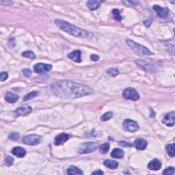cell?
<instances>
[{"instance_id": "obj_38", "label": "cell", "mask_w": 175, "mask_h": 175, "mask_svg": "<svg viewBox=\"0 0 175 175\" xmlns=\"http://www.w3.org/2000/svg\"><path fill=\"white\" fill-rule=\"evenodd\" d=\"M1 4H5L6 6H11L12 4V2L11 1H6V2H4V1H1Z\"/></svg>"}, {"instance_id": "obj_2", "label": "cell", "mask_w": 175, "mask_h": 175, "mask_svg": "<svg viewBox=\"0 0 175 175\" xmlns=\"http://www.w3.org/2000/svg\"><path fill=\"white\" fill-rule=\"evenodd\" d=\"M54 23L63 31L75 37L82 38V39H90L93 36L92 32L75 26L62 19H55Z\"/></svg>"}, {"instance_id": "obj_20", "label": "cell", "mask_w": 175, "mask_h": 175, "mask_svg": "<svg viewBox=\"0 0 175 175\" xmlns=\"http://www.w3.org/2000/svg\"><path fill=\"white\" fill-rule=\"evenodd\" d=\"M124 155H125V153H124V151L120 148H114L112 151L111 153V157L115 159H122L123 158Z\"/></svg>"}, {"instance_id": "obj_32", "label": "cell", "mask_w": 175, "mask_h": 175, "mask_svg": "<svg viewBox=\"0 0 175 175\" xmlns=\"http://www.w3.org/2000/svg\"><path fill=\"white\" fill-rule=\"evenodd\" d=\"M20 135L18 132H12L9 135V138L12 140H17L19 138Z\"/></svg>"}, {"instance_id": "obj_5", "label": "cell", "mask_w": 175, "mask_h": 175, "mask_svg": "<svg viewBox=\"0 0 175 175\" xmlns=\"http://www.w3.org/2000/svg\"><path fill=\"white\" fill-rule=\"evenodd\" d=\"M123 97L125 99L131 100V101H138L139 98V96L138 92L133 88H127L126 89L123 90Z\"/></svg>"}, {"instance_id": "obj_27", "label": "cell", "mask_w": 175, "mask_h": 175, "mask_svg": "<svg viewBox=\"0 0 175 175\" xmlns=\"http://www.w3.org/2000/svg\"><path fill=\"white\" fill-rule=\"evenodd\" d=\"M112 116H113V112H111V111H108V112H106L105 114H104L102 116H101V120L103 122L108 121V120H110V118H112Z\"/></svg>"}, {"instance_id": "obj_10", "label": "cell", "mask_w": 175, "mask_h": 175, "mask_svg": "<svg viewBox=\"0 0 175 175\" xmlns=\"http://www.w3.org/2000/svg\"><path fill=\"white\" fill-rule=\"evenodd\" d=\"M153 9L156 12L157 16L161 19H166L168 17L169 11L166 8H162L159 5H155L153 7Z\"/></svg>"}, {"instance_id": "obj_33", "label": "cell", "mask_w": 175, "mask_h": 175, "mask_svg": "<svg viewBox=\"0 0 175 175\" xmlns=\"http://www.w3.org/2000/svg\"><path fill=\"white\" fill-rule=\"evenodd\" d=\"M22 72H23V75L26 77H29L30 76L32 75L31 70L29 69V68H24V69L22 70Z\"/></svg>"}, {"instance_id": "obj_18", "label": "cell", "mask_w": 175, "mask_h": 175, "mask_svg": "<svg viewBox=\"0 0 175 175\" xmlns=\"http://www.w3.org/2000/svg\"><path fill=\"white\" fill-rule=\"evenodd\" d=\"M18 99L19 96L12 92H7L5 95V100L8 103H15L18 101Z\"/></svg>"}, {"instance_id": "obj_8", "label": "cell", "mask_w": 175, "mask_h": 175, "mask_svg": "<svg viewBox=\"0 0 175 175\" xmlns=\"http://www.w3.org/2000/svg\"><path fill=\"white\" fill-rule=\"evenodd\" d=\"M52 69V66L51 64H44V63H38L34 66V71L39 74L49 72Z\"/></svg>"}, {"instance_id": "obj_4", "label": "cell", "mask_w": 175, "mask_h": 175, "mask_svg": "<svg viewBox=\"0 0 175 175\" xmlns=\"http://www.w3.org/2000/svg\"><path fill=\"white\" fill-rule=\"evenodd\" d=\"M127 43L128 46L131 48L133 50L136 51V52L139 53V54L146 55H153V53H152L150 50H149L148 48L142 46V45L138 44L136 42H134L133 40H127Z\"/></svg>"}, {"instance_id": "obj_25", "label": "cell", "mask_w": 175, "mask_h": 175, "mask_svg": "<svg viewBox=\"0 0 175 175\" xmlns=\"http://www.w3.org/2000/svg\"><path fill=\"white\" fill-rule=\"evenodd\" d=\"M37 96H38V92H36V91H33V92H30L25 96V97H23V101H27L31 100L32 99V98L36 97Z\"/></svg>"}, {"instance_id": "obj_15", "label": "cell", "mask_w": 175, "mask_h": 175, "mask_svg": "<svg viewBox=\"0 0 175 175\" xmlns=\"http://www.w3.org/2000/svg\"><path fill=\"white\" fill-rule=\"evenodd\" d=\"M134 144H135L136 148L138 149V150H140V151L144 150V149L146 148L147 145H148V142H147V141L143 138H139V139H136Z\"/></svg>"}, {"instance_id": "obj_35", "label": "cell", "mask_w": 175, "mask_h": 175, "mask_svg": "<svg viewBox=\"0 0 175 175\" xmlns=\"http://www.w3.org/2000/svg\"><path fill=\"white\" fill-rule=\"evenodd\" d=\"M99 58H100L99 56L96 54H92V55H91V56H90V59L92 61H94V62H97V61L99 60Z\"/></svg>"}, {"instance_id": "obj_31", "label": "cell", "mask_w": 175, "mask_h": 175, "mask_svg": "<svg viewBox=\"0 0 175 175\" xmlns=\"http://www.w3.org/2000/svg\"><path fill=\"white\" fill-rule=\"evenodd\" d=\"M175 172V168L174 167H168L163 172V174L165 175H172L174 174Z\"/></svg>"}, {"instance_id": "obj_11", "label": "cell", "mask_w": 175, "mask_h": 175, "mask_svg": "<svg viewBox=\"0 0 175 175\" xmlns=\"http://www.w3.org/2000/svg\"><path fill=\"white\" fill-rule=\"evenodd\" d=\"M32 108L28 105L23 106V107L18 108L14 111V116H20L28 115L29 114L32 112Z\"/></svg>"}, {"instance_id": "obj_7", "label": "cell", "mask_w": 175, "mask_h": 175, "mask_svg": "<svg viewBox=\"0 0 175 175\" xmlns=\"http://www.w3.org/2000/svg\"><path fill=\"white\" fill-rule=\"evenodd\" d=\"M123 127L129 132H136L139 129L138 123L131 119H127L123 122Z\"/></svg>"}, {"instance_id": "obj_37", "label": "cell", "mask_w": 175, "mask_h": 175, "mask_svg": "<svg viewBox=\"0 0 175 175\" xmlns=\"http://www.w3.org/2000/svg\"><path fill=\"white\" fill-rule=\"evenodd\" d=\"M152 23V20L148 19V20H146V21H144V24L146 25V27H149Z\"/></svg>"}, {"instance_id": "obj_23", "label": "cell", "mask_w": 175, "mask_h": 175, "mask_svg": "<svg viewBox=\"0 0 175 175\" xmlns=\"http://www.w3.org/2000/svg\"><path fill=\"white\" fill-rule=\"evenodd\" d=\"M174 147H175V144H167L166 146V149L168 154L170 157H174L175 155V151H174Z\"/></svg>"}, {"instance_id": "obj_26", "label": "cell", "mask_w": 175, "mask_h": 175, "mask_svg": "<svg viewBox=\"0 0 175 175\" xmlns=\"http://www.w3.org/2000/svg\"><path fill=\"white\" fill-rule=\"evenodd\" d=\"M21 55L22 56H23L24 58H29V59H34V58H36L34 53L32 52V51H26V52L22 53Z\"/></svg>"}, {"instance_id": "obj_17", "label": "cell", "mask_w": 175, "mask_h": 175, "mask_svg": "<svg viewBox=\"0 0 175 175\" xmlns=\"http://www.w3.org/2000/svg\"><path fill=\"white\" fill-rule=\"evenodd\" d=\"M12 153L17 157H23L25 155H26V151L22 147L17 146L14 147V148L12 150Z\"/></svg>"}, {"instance_id": "obj_34", "label": "cell", "mask_w": 175, "mask_h": 175, "mask_svg": "<svg viewBox=\"0 0 175 175\" xmlns=\"http://www.w3.org/2000/svg\"><path fill=\"white\" fill-rule=\"evenodd\" d=\"M8 77V75L6 72H2L0 75V81L1 82H4V81H6Z\"/></svg>"}, {"instance_id": "obj_19", "label": "cell", "mask_w": 175, "mask_h": 175, "mask_svg": "<svg viewBox=\"0 0 175 175\" xmlns=\"http://www.w3.org/2000/svg\"><path fill=\"white\" fill-rule=\"evenodd\" d=\"M67 172L68 174L70 175H82L83 174V172L82 170L80 169L77 167L71 166L67 170Z\"/></svg>"}, {"instance_id": "obj_12", "label": "cell", "mask_w": 175, "mask_h": 175, "mask_svg": "<svg viewBox=\"0 0 175 175\" xmlns=\"http://www.w3.org/2000/svg\"><path fill=\"white\" fill-rule=\"evenodd\" d=\"M69 139V135L66 133H62L58 135L54 139V144L56 146H60L66 142Z\"/></svg>"}, {"instance_id": "obj_30", "label": "cell", "mask_w": 175, "mask_h": 175, "mask_svg": "<svg viewBox=\"0 0 175 175\" xmlns=\"http://www.w3.org/2000/svg\"><path fill=\"white\" fill-rule=\"evenodd\" d=\"M5 164L7 166H11L14 163V159L13 157H12L11 156H6L5 157Z\"/></svg>"}, {"instance_id": "obj_14", "label": "cell", "mask_w": 175, "mask_h": 175, "mask_svg": "<svg viewBox=\"0 0 175 175\" xmlns=\"http://www.w3.org/2000/svg\"><path fill=\"white\" fill-rule=\"evenodd\" d=\"M161 161L157 159H154L153 160L151 161L148 164V168L151 170L157 171L161 168Z\"/></svg>"}, {"instance_id": "obj_3", "label": "cell", "mask_w": 175, "mask_h": 175, "mask_svg": "<svg viewBox=\"0 0 175 175\" xmlns=\"http://www.w3.org/2000/svg\"><path fill=\"white\" fill-rule=\"evenodd\" d=\"M100 144L97 142H89L82 144L79 149L80 154H87L95 151L98 148H99Z\"/></svg>"}, {"instance_id": "obj_13", "label": "cell", "mask_w": 175, "mask_h": 175, "mask_svg": "<svg viewBox=\"0 0 175 175\" xmlns=\"http://www.w3.org/2000/svg\"><path fill=\"white\" fill-rule=\"evenodd\" d=\"M81 55H82V52L80 50H75L73 51V52L70 53L68 54V58L73 60V62L76 63H80L82 61V58H81Z\"/></svg>"}, {"instance_id": "obj_28", "label": "cell", "mask_w": 175, "mask_h": 175, "mask_svg": "<svg viewBox=\"0 0 175 175\" xmlns=\"http://www.w3.org/2000/svg\"><path fill=\"white\" fill-rule=\"evenodd\" d=\"M107 73L110 75L112 76V77H116V76H117L119 74V71L116 68H110L107 70Z\"/></svg>"}, {"instance_id": "obj_22", "label": "cell", "mask_w": 175, "mask_h": 175, "mask_svg": "<svg viewBox=\"0 0 175 175\" xmlns=\"http://www.w3.org/2000/svg\"><path fill=\"white\" fill-rule=\"evenodd\" d=\"M103 164L108 168L110 169H116L118 168V163L115 160H111V159H107L104 161Z\"/></svg>"}, {"instance_id": "obj_21", "label": "cell", "mask_w": 175, "mask_h": 175, "mask_svg": "<svg viewBox=\"0 0 175 175\" xmlns=\"http://www.w3.org/2000/svg\"><path fill=\"white\" fill-rule=\"evenodd\" d=\"M102 2H103L101 1H92V0H90V1H88L86 2V5H87V6L89 8L91 11H95V10H97L100 7V4Z\"/></svg>"}, {"instance_id": "obj_1", "label": "cell", "mask_w": 175, "mask_h": 175, "mask_svg": "<svg viewBox=\"0 0 175 175\" xmlns=\"http://www.w3.org/2000/svg\"><path fill=\"white\" fill-rule=\"evenodd\" d=\"M52 89L60 97L73 99L92 92V90L89 86L67 80H61L54 83L52 86Z\"/></svg>"}, {"instance_id": "obj_24", "label": "cell", "mask_w": 175, "mask_h": 175, "mask_svg": "<svg viewBox=\"0 0 175 175\" xmlns=\"http://www.w3.org/2000/svg\"><path fill=\"white\" fill-rule=\"evenodd\" d=\"M110 144L108 142L102 144V145H101L99 146L100 153L102 154H106L109 151V150H110Z\"/></svg>"}, {"instance_id": "obj_39", "label": "cell", "mask_w": 175, "mask_h": 175, "mask_svg": "<svg viewBox=\"0 0 175 175\" xmlns=\"http://www.w3.org/2000/svg\"><path fill=\"white\" fill-rule=\"evenodd\" d=\"M104 174V172L102 170H98L93 172L92 173V174Z\"/></svg>"}, {"instance_id": "obj_16", "label": "cell", "mask_w": 175, "mask_h": 175, "mask_svg": "<svg viewBox=\"0 0 175 175\" xmlns=\"http://www.w3.org/2000/svg\"><path fill=\"white\" fill-rule=\"evenodd\" d=\"M136 63L138 64L139 67L143 68L144 70H146V72H153V67L151 66H148V64L144 60H137L136 61Z\"/></svg>"}, {"instance_id": "obj_9", "label": "cell", "mask_w": 175, "mask_h": 175, "mask_svg": "<svg viewBox=\"0 0 175 175\" xmlns=\"http://www.w3.org/2000/svg\"><path fill=\"white\" fill-rule=\"evenodd\" d=\"M162 123L168 127H173L175 124V112L174 111L166 114L162 119Z\"/></svg>"}, {"instance_id": "obj_36", "label": "cell", "mask_w": 175, "mask_h": 175, "mask_svg": "<svg viewBox=\"0 0 175 175\" xmlns=\"http://www.w3.org/2000/svg\"><path fill=\"white\" fill-rule=\"evenodd\" d=\"M119 144L122 146H132V144H129L128 142H124V141L120 142H119Z\"/></svg>"}, {"instance_id": "obj_6", "label": "cell", "mask_w": 175, "mask_h": 175, "mask_svg": "<svg viewBox=\"0 0 175 175\" xmlns=\"http://www.w3.org/2000/svg\"><path fill=\"white\" fill-rule=\"evenodd\" d=\"M23 143L29 146H36L40 143V136L36 134H30L23 138Z\"/></svg>"}, {"instance_id": "obj_29", "label": "cell", "mask_w": 175, "mask_h": 175, "mask_svg": "<svg viewBox=\"0 0 175 175\" xmlns=\"http://www.w3.org/2000/svg\"><path fill=\"white\" fill-rule=\"evenodd\" d=\"M112 13L114 14V19L116 20V21H121L122 17H121L120 11H119L118 9H114L112 11Z\"/></svg>"}]
</instances>
